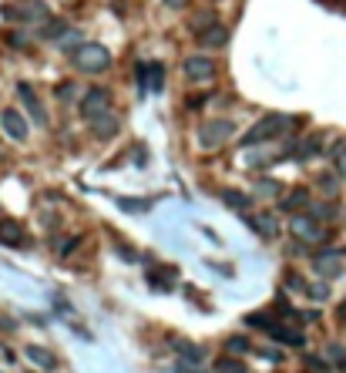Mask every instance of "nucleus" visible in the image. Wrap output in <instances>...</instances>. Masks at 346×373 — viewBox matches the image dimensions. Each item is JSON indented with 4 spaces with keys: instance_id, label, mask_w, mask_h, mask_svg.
Instances as JSON below:
<instances>
[{
    "instance_id": "obj_1",
    "label": "nucleus",
    "mask_w": 346,
    "mask_h": 373,
    "mask_svg": "<svg viewBox=\"0 0 346 373\" xmlns=\"http://www.w3.org/2000/svg\"><path fill=\"white\" fill-rule=\"evenodd\" d=\"M299 125H303V118H296V115H266L245 131L239 145H242V148H259V145L276 142L279 135H286L289 128H299Z\"/></svg>"
},
{
    "instance_id": "obj_2",
    "label": "nucleus",
    "mask_w": 346,
    "mask_h": 373,
    "mask_svg": "<svg viewBox=\"0 0 346 373\" xmlns=\"http://www.w3.org/2000/svg\"><path fill=\"white\" fill-rule=\"evenodd\" d=\"M71 61L84 74H104V71H111V65H115V57H111V51L104 44H88V40L71 54Z\"/></svg>"
},
{
    "instance_id": "obj_3",
    "label": "nucleus",
    "mask_w": 346,
    "mask_h": 373,
    "mask_svg": "<svg viewBox=\"0 0 346 373\" xmlns=\"http://www.w3.org/2000/svg\"><path fill=\"white\" fill-rule=\"evenodd\" d=\"M232 135H235V121H232V118H206V121L199 125V131H195L202 152H216V148H222Z\"/></svg>"
},
{
    "instance_id": "obj_4",
    "label": "nucleus",
    "mask_w": 346,
    "mask_h": 373,
    "mask_svg": "<svg viewBox=\"0 0 346 373\" xmlns=\"http://www.w3.org/2000/svg\"><path fill=\"white\" fill-rule=\"evenodd\" d=\"M313 269L320 272L323 279H340L346 272V249L343 245H323L313 252Z\"/></svg>"
},
{
    "instance_id": "obj_5",
    "label": "nucleus",
    "mask_w": 346,
    "mask_h": 373,
    "mask_svg": "<svg viewBox=\"0 0 346 373\" xmlns=\"http://www.w3.org/2000/svg\"><path fill=\"white\" fill-rule=\"evenodd\" d=\"M289 232H293V239H303V243H309V245H326V239H330L326 226L316 222L309 212H296L293 222H289Z\"/></svg>"
},
{
    "instance_id": "obj_6",
    "label": "nucleus",
    "mask_w": 346,
    "mask_h": 373,
    "mask_svg": "<svg viewBox=\"0 0 346 373\" xmlns=\"http://www.w3.org/2000/svg\"><path fill=\"white\" fill-rule=\"evenodd\" d=\"M77 108H81V118H84V121L104 115V111H111V91L101 88V84H94V88H88L84 94H81Z\"/></svg>"
},
{
    "instance_id": "obj_7",
    "label": "nucleus",
    "mask_w": 346,
    "mask_h": 373,
    "mask_svg": "<svg viewBox=\"0 0 346 373\" xmlns=\"http://www.w3.org/2000/svg\"><path fill=\"white\" fill-rule=\"evenodd\" d=\"M182 71H185V77H189V81H195V84H206V81H212V77L218 74V65L208 57V54H189V57L182 61Z\"/></svg>"
},
{
    "instance_id": "obj_8",
    "label": "nucleus",
    "mask_w": 346,
    "mask_h": 373,
    "mask_svg": "<svg viewBox=\"0 0 346 373\" xmlns=\"http://www.w3.org/2000/svg\"><path fill=\"white\" fill-rule=\"evenodd\" d=\"M88 128H91V135L98 138V142H111L118 131H121V118L115 115V111H104V115H98V118H91L88 121Z\"/></svg>"
},
{
    "instance_id": "obj_9",
    "label": "nucleus",
    "mask_w": 346,
    "mask_h": 373,
    "mask_svg": "<svg viewBox=\"0 0 346 373\" xmlns=\"http://www.w3.org/2000/svg\"><path fill=\"white\" fill-rule=\"evenodd\" d=\"M266 336H269V340H276V343L296 347V350L306 347V333H303V330H293V326H286V323H279V320H276L269 330H266Z\"/></svg>"
},
{
    "instance_id": "obj_10",
    "label": "nucleus",
    "mask_w": 346,
    "mask_h": 373,
    "mask_svg": "<svg viewBox=\"0 0 346 373\" xmlns=\"http://www.w3.org/2000/svg\"><path fill=\"white\" fill-rule=\"evenodd\" d=\"M0 128L7 131V138H13V142H24L27 138V121L17 108H4L0 111Z\"/></svg>"
},
{
    "instance_id": "obj_11",
    "label": "nucleus",
    "mask_w": 346,
    "mask_h": 373,
    "mask_svg": "<svg viewBox=\"0 0 346 373\" xmlns=\"http://www.w3.org/2000/svg\"><path fill=\"white\" fill-rule=\"evenodd\" d=\"M245 226L256 232L259 239H266V243H272L276 235H279V219L276 216H269V212H259V216H249L245 219Z\"/></svg>"
},
{
    "instance_id": "obj_12",
    "label": "nucleus",
    "mask_w": 346,
    "mask_h": 373,
    "mask_svg": "<svg viewBox=\"0 0 346 373\" xmlns=\"http://www.w3.org/2000/svg\"><path fill=\"white\" fill-rule=\"evenodd\" d=\"M309 202H313V192H309L306 185H296L289 195H279V208H282V212H289V216H296V212H306Z\"/></svg>"
},
{
    "instance_id": "obj_13",
    "label": "nucleus",
    "mask_w": 346,
    "mask_h": 373,
    "mask_svg": "<svg viewBox=\"0 0 346 373\" xmlns=\"http://www.w3.org/2000/svg\"><path fill=\"white\" fill-rule=\"evenodd\" d=\"M323 152V135L320 131H313V135H306V138H299V142H293L289 148H286V155H293V158H316V155Z\"/></svg>"
},
{
    "instance_id": "obj_14",
    "label": "nucleus",
    "mask_w": 346,
    "mask_h": 373,
    "mask_svg": "<svg viewBox=\"0 0 346 373\" xmlns=\"http://www.w3.org/2000/svg\"><path fill=\"white\" fill-rule=\"evenodd\" d=\"M17 94H21V101L27 104V111L34 115V121H38V125H48V111H44V104H40L38 91L30 88L27 81H21V84H17Z\"/></svg>"
},
{
    "instance_id": "obj_15",
    "label": "nucleus",
    "mask_w": 346,
    "mask_h": 373,
    "mask_svg": "<svg viewBox=\"0 0 346 373\" xmlns=\"http://www.w3.org/2000/svg\"><path fill=\"white\" fill-rule=\"evenodd\" d=\"M27 353V360L34 363L38 370H44V373H51V370H57V357H54L48 347H38V343H30V347L24 350Z\"/></svg>"
},
{
    "instance_id": "obj_16",
    "label": "nucleus",
    "mask_w": 346,
    "mask_h": 373,
    "mask_svg": "<svg viewBox=\"0 0 346 373\" xmlns=\"http://www.w3.org/2000/svg\"><path fill=\"white\" fill-rule=\"evenodd\" d=\"M199 44H202V48H225V44H229V27L225 24H208L206 30H202V34H199Z\"/></svg>"
},
{
    "instance_id": "obj_17",
    "label": "nucleus",
    "mask_w": 346,
    "mask_h": 373,
    "mask_svg": "<svg viewBox=\"0 0 346 373\" xmlns=\"http://www.w3.org/2000/svg\"><path fill=\"white\" fill-rule=\"evenodd\" d=\"M306 212H309V216H313L316 222H323V226H326V222H336V219H340V206H336V199H326V202H309Z\"/></svg>"
},
{
    "instance_id": "obj_18",
    "label": "nucleus",
    "mask_w": 346,
    "mask_h": 373,
    "mask_svg": "<svg viewBox=\"0 0 346 373\" xmlns=\"http://www.w3.org/2000/svg\"><path fill=\"white\" fill-rule=\"evenodd\" d=\"M0 243H4V245H24L27 243L24 226H21V222L4 219V222H0Z\"/></svg>"
},
{
    "instance_id": "obj_19",
    "label": "nucleus",
    "mask_w": 346,
    "mask_h": 373,
    "mask_svg": "<svg viewBox=\"0 0 346 373\" xmlns=\"http://www.w3.org/2000/svg\"><path fill=\"white\" fill-rule=\"evenodd\" d=\"M172 347H175V353H179L182 360L195 363V367H199V363H202V357H206L199 343H189V340H182V336H175V340H172Z\"/></svg>"
},
{
    "instance_id": "obj_20",
    "label": "nucleus",
    "mask_w": 346,
    "mask_h": 373,
    "mask_svg": "<svg viewBox=\"0 0 346 373\" xmlns=\"http://www.w3.org/2000/svg\"><path fill=\"white\" fill-rule=\"evenodd\" d=\"M218 199H222L229 208H235V212H249V208H252V195L239 192V189H222Z\"/></svg>"
},
{
    "instance_id": "obj_21",
    "label": "nucleus",
    "mask_w": 346,
    "mask_h": 373,
    "mask_svg": "<svg viewBox=\"0 0 346 373\" xmlns=\"http://www.w3.org/2000/svg\"><path fill=\"white\" fill-rule=\"evenodd\" d=\"M212 373H249V370H245V363L239 360V357L225 353V357H218V360L212 363Z\"/></svg>"
},
{
    "instance_id": "obj_22",
    "label": "nucleus",
    "mask_w": 346,
    "mask_h": 373,
    "mask_svg": "<svg viewBox=\"0 0 346 373\" xmlns=\"http://www.w3.org/2000/svg\"><path fill=\"white\" fill-rule=\"evenodd\" d=\"M148 91H165V65L162 61H148Z\"/></svg>"
},
{
    "instance_id": "obj_23",
    "label": "nucleus",
    "mask_w": 346,
    "mask_h": 373,
    "mask_svg": "<svg viewBox=\"0 0 346 373\" xmlns=\"http://www.w3.org/2000/svg\"><path fill=\"white\" fill-rule=\"evenodd\" d=\"M340 175H336V168L333 172H323L320 179H316V185H320L323 189V195H326V199H336V195H340Z\"/></svg>"
},
{
    "instance_id": "obj_24",
    "label": "nucleus",
    "mask_w": 346,
    "mask_h": 373,
    "mask_svg": "<svg viewBox=\"0 0 346 373\" xmlns=\"http://www.w3.org/2000/svg\"><path fill=\"white\" fill-rule=\"evenodd\" d=\"M249 350H252V340H249L245 333H235V336L225 340V353H232V357H245Z\"/></svg>"
},
{
    "instance_id": "obj_25",
    "label": "nucleus",
    "mask_w": 346,
    "mask_h": 373,
    "mask_svg": "<svg viewBox=\"0 0 346 373\" xmlns=\"http://www.w3.org/2000/svg\"><path fill=\"white\" fill-rule=\"evenodd\" d=\"M54 44H57V48H61L65 54H74L77 48L84 44V38H81V30H74V27H71V30H67V34H61V38L54 40Z\"/></svg>"
},
{
    "instance_id": "obj_26",
    "label": "nucleus",
    "mask_w": 346,
    "mask_h": 373,
    "mask_svg": "<svg viewBox=\"0 0 346 373\" xmlns=\"http://www.w3.org/2000/svg\"><path fill=\"white\" fill-rule=\"evenodd\" d=\"M282 192V182L279 179H259L256 182V195L259 199H279Z\"/></svg>"
},
{
    "instance_id": "obj_27",
    "label": "nucleus",
    "mask_w": 346,
    "mask_h": 373,
    "mask_svg": "<svg viewBox=\"0 0 346 373\" xmlns=\"http://www.w3.org/2000/svg\"><path fill=\"white\" fill-rule=\"evenodd\" d=\"M272 313H276V316H286V320H299V323H303V313L289 306V299L282 296V293L276 296V303H272Z\"/></svg>"
},
{
    "instance_id": "obj_28",
    "label": "nucleus",
    "mask_w": 346,
    "mask_h": 373,
    "mask_svg": "<svg viewBox=\"0 0 346 373\" xmlns=\"http://www.w3.org/2000/svg\"><path fill=\"white\" fill-rule=\"evenodd\" d=\"M303 367L313 373H330V360H326V357H316V353H303Z\"/></svg>"
},
{
    "instance_id": "obj_29",
    "label": "nucleus",
    "mask_w": 346,
    "mask_h": 373,
    "mask_svg": "<svg viewBox=\"0 0 346 373\" xmlns=\"http://www.w3.org/2000/svg\"><path fill=\"white\" fill-rule=\"evenodd\" d=\"M272 323H276L272 313H249V316H245V326H256V330H262V333L269 330Z\"/></svg>"
},
{
    "instance_id": "obj_30",
    "label": "nucleus",
    "mask_w": 346,
    "mask_h": 373,
    "mask_svg": "<svg viewBox=\"0 0 346 373\" xmlns=\"http://www.w3.org/2000/svg\"><path fill=\"white\" fill-rule=\"evenodd\" d=\"M67 30H71V27H67L65 21H51V17L44 21V38H48V40H57L61 34H67Z\"/></svg>"
},
{
    "instance_id": "obj_31",
    "label": "nucleus",
    "mask_w": 346,
    "mask_h": 373,
    "mask_svg": "<svg viewBox=\"0 0 346 373\" xmlns=\"http://www.w3.org/2000/svg\"><path fill=\"white\" fill-rule=\"evenodd\" d=\"M306 296L313 299V303H326V299H330V283L323 279V283H313V286H306Z\"/></svg>"
},
{
    "instance_id": "obj_32",
    "label": "nucleus",
    "mask_w": 346,
    "mask_h": 373,
    "mask_svg": "<svg viewBox=\"0 0 346 373\" xmlns=\"http://www.w3.org/2000/svg\"><path fill=\"white\" fill-rule=\"evenodd\" d=\"M286 256H313V249H309V243H303V239H293V243L286 245Z\"/></svg>"
},
{
    "instance_id": "obj_33",
    "label": "nucleus",
    "mask_w": 346,
    "mask_h": 373,
    "mask_svg": "<svg viewBox=\"0 0 346 373\" xmlns=\"http://www.w3.org/2000/svg\"><path fill=\"white\" fill-rule=\"evenodd\" d=\"M74 81H61V84H57V88H54V94H57V101H71V98H74Z\"/></svg>"
},
{
    "instance_id": "obj_34",
    "label": "nucleus",
    "mask_w": 346,
    "mask_h": 373,
    "mask_svg": "<svg viewBox=\"0 0 346 373\" xmlns=\"http://www.w3.org/2000/svg\"><path fill=\"white\" fill-rule=\"evenodd\" d=\"M135 77H138V91H148V61H135Z\"/></svg>"
},
{
    "instance_id": "obj_35",
    "label": "nucleus",
    "mask_w": 346,
    "mask_h": 373,
    "mask_svg": "<svg viewBox=\"0 0 346 373\" xmlns=\"http://www.w3.org/2000/svg\"><path fill=\"white\" fill-rule=\"evenodd\" d=\"M81 243H84L81 235H71V239H65V243L57 245V256H65V259H67V256H71V252H74V249H77Z\"/></svg>"
},
{
    "instance_id": "obj_36",
    "label": "nucleus",
    "mask_w": 346,
    "mask_h": 373,
    "mask_svg": "<svg viewBox=\"0 0 346 373\" xmlns=\"http://www.w3.org/2000/svg\"><path fill=\"white\" fill-rule=\"evenodd\" d=\"M333 168H336V175H340V179L346 182V145L333 155Z\"/></svg>"
},
{
    "instance_id": "obj_37",
    "label": "nucleus",
    "mask_w": 346,
    "mask_h": 373,
    "mask_svg": "<svg viewBox=\"0 0 346 373\" xmlns=\"http://www.w3.org/2000/svg\"><path fill=\"white\" fill-rule=\"evenodd\" d=\"M286 286H289V289H299V293H306L309 283H303V279H299V272H286Z\"/></svg>"
},
{
    "instance_id": "obj_38",
    "label": "nucleus",
    "mask_w": 346,
    "mask_h": 373,
    "mask_svg": "<svg viewBox=\"0 0 346 373\" xmlns=\"http://www.w3.org/2000/svg\"><path fill=\"white\" fill-rule=\"evenodd\" d=\"M7 44H11V48H17V51H24V48H27V40L21 38L17 30H7Z\"/></svg>"
},
{
    "instance_id": "obj_39",
    "label": "nucleus",
    "mask_w": 346,
    "mask_h": 373,
    "mask_svg": "<svg viewBox=\"0 0 346 373\" xmlns=\"http://www.w3.org/2000/svg\"><path fill=\"white\" fill-rule=\"evenodd\" d=\"M118 206L128 208V212H145V208H148V202H128V199H118Z\"/></svg>"
},
{
    "instance_id": "obj_40",
    "label": "nucleus",
    "mask_w": 346,
    "mask_h": 373,
    "mask_svg": "<svg viewBox=\"0 0 346 373\" xmlns=\"http://www.w3.org/2000/svg\"><path fill=\"white\" fill-rule=\"evenodd\" d=\"M262 360H269V363H282L286 360V357H282V350H262Z\"/></svg>"
},
{
    "instance_id": "obj_41",
    "label": "nucleus",
    "mask_w": 346,
    "mask_h": 373,
    "mask_svg": "<svg viewBox=\"0 0 346 373\" xmlns=\"http://www.w3.org/2000/svg\"><path fill=\"white\" fill-rule=\"evenodd\" d=\"M336 323H343L346 326V299L343 303H336Z\"/></svg>"
},
{
    "instance_id": "obj_42",
    "label": "nucleus",
    "mask_w": 346,
    "mask_h": 373,
    "mask_svg": "<svg viewBox=\"0 0 346 373\" xmlns=\"http://www.w3.org/2000/svg\"><path fill=\"white\" fill-rule=\"evenodd\" d=\"M192 0H165V7H172V11H182V7H189Z\"/></svg>"
}]
</instances>
